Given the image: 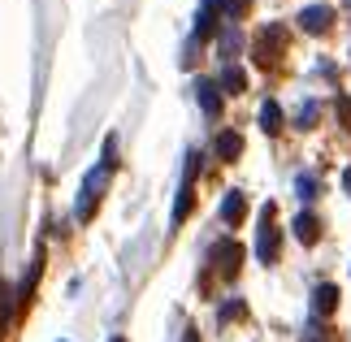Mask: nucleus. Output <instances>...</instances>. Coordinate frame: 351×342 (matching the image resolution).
Segmentation results:
<instances>
[{"label": "nucleus", "instance_id": "1", "mask_svg": "<svg viewBox=\"0 0 351 342\" xmlns=\"http://www.w3.org/2000/svg\"><path fill=\"white\" fill-rule=\"evenodd\" d=\"M278 247H282V234H278V221H274V204H265V212H261V239H256V256H261L265 265H274V260H278Z\"/></svg>", "mask_w": 351, "mask_h": 342}, {"label": "nucleus", "instance_id": "2", "mask_svg": "<svg viewBox=\"0 0 351 342\" xmlns=\"http://www.w3.org/2000/svg\"><path fill=\"white\" fill-rule=\"evenodd\" d=\"M208 260L217 265L221 278H234V273H239V260H243V247H239L234 239H217V243H213V252H208Z\"/></svg>", "mask_w": 351, "mask_h": 342}, {"label": "nucleus", "instance_id": "3", "mask_svg": "<svg viewBox=\"0 0 351 342\" xmlns=\"http://www.w3.org/2000/svg\"><path fill=\"white\" fill-rule=\"evenodd\" d=\"M282 48H287V31H282V26H269V31H261V39H256V61L274 65Z\"/></svg>", "mask_w": 351, "mask_h": 342}, {"label": "nucleus", "instance_id": "4", "mask_svg": "<svg viewBox=\"0 0 351 342\" xmlns=\"http://www.w3.org/2000/svg\"><path fill=\"white\" fill-rule=\"evenodd\" d=\"M195 165H199V156H186L182 191H178V204H173V225H182V221H186V208H191V195H195Z\"/></svg>", "mask_w": 351, "mask_h": 342}, {"label": "nucleus", "instance_id": "5", "mask_svg": "<svg viewBox=\"0 0 351 342\" xmlns=\"http://www.w3.org/2000/svg\"><path fill=\"white\" fill-rule=\"evenodd\" d=\"M330 22H334V9L330 5H308V9H300V26H304L308 35H326Z\"/></svg>", "mask_w": 351, "mask_h": 342}, {"label": "nucleus", "instance_id": "6", "mask_svg": "<svg viewBox=\"0 0 351 342\" xmlns=\"http://www.w3.org/2000/svg\"><path fill=\"white\" fill-rule=\"evenodd\" d=\"M339 286H334V282H321L317 286V291H313V312H317V317H330V312L334 308H339Z\"/></svg>", "mask_w": 351, "mask_h": 342}, {"label": "nucleus", "instance_id": "7", "mask_svg": "<svg viewBox=\"0 0 351 342\" xmlns=\"http://www.w3.org/2000/svg\"><path fill=\"white\" fill-rule=\"evenodd\" d=\"M291 230H295V239H300L304 247H313V243L321 239V221H317L313 212H300V217H295V225H291Z\"/></svg>", "mask_w": 351, "mask_h": 342}, {"label": "nucleus", "instance_id": "8", "mask_svg": "<svg viewBox=\"0 0 351 342\" xmlns=\"http://www.w3.org/2000/svg\"><path fill=\"white\" fill-rule=\"evenodd\" d=\"M243 217H247V199H243V191H226V199H221V221L239 225Z\"/></svg>", "mask_w": 351, "mask_h": 342}, {"label": "nucleus", "instance_id": "9", "mask_svg": "<svg viewBox=\"0 0 351 342\" xmlns=\"http://www.w3.org/2000/svg\"><path fill=\"white\" fill-rule=\"evenodd\" d=\"M195 100H199V108H204L208 117H217V113H221V95H217V83H204V78H199V83H195Z\"/></svg>", "mask_w": 351, "mask_h": 342}, {"label": "nucleus", "instance_id": "10", "mask_svg": "<svg viewBox=\"0 0 351 342\" xmlns=\"http://www.w3.org/2000/svg\"><path fill=\"white\" fill-rule=\"evenodd\" d=\"M213 152H217V160H234L239 152H243V139L234 130H226V134H217V143H213Z\"/></svg>", "mask_w": 351, "mask_h": 342}, {"label": "nucleus", "instance_id": "11", "mask_svg": "<svg viewBox=\"0 0 351 342\" xmlns=\"http://www.w3.org/2000/svg\"><path fill=\"white\" fill-rule=\"evenodd\" d=\"M243 87H247V74H243L239 65H226V70H221V91H230V95H239Z\"/></svg>", "mask_w": 351, "mask_h": 342}, {"label": "nucleus", "instance_id": "12", "mask_svg": "<svg viewBox=\"0 0 351 342\" xmlns=\"http://www.w3.org/2000/svg\"><path fill=\"white\" fill-rule=\"evenodd\" d=\"M261 130H265V134H278V130H282V108H278L274 100L261 108Z\"/></svg>", "mask_w": 351, "mask_h": 342}, {"label": "nucleus", "instance_id": "13", "mask_svg": "<svg viewBox=\"0 0 351 342\" xmlns=\"http://www.w3.org/2000/svg\"><path fill=\"white\" fill-rule=\"evenodd\" d=\"M317 113H321V108H317V100H308V104H300V113H295V126H313V121H317Z\"/></svg>", "mask_w": 351, "mask_h": 342}, {"label": "nucleus", "instance_id": "14", "mask_svg": "<svg viewBox=\"0 0 351 342\" xmlns=\"http://www.w3.org/2000/svg\"><path fill=\"white\" fill-rule=\"evenodd\" d=\"M213 31H217V13H208V9H204V13H199V22H195V35H199V39H208Z\"/></svg>", "mask_w": 351, "mask_h": 342}, {"label": "nucleus", "instance_id": "15", "mask_svg": "<svg viewBox=\"0 0 351 342\" xmlns=\"http://www.w3.org/2000/svg\"><path fill=\"white\" fill-rule=\"evenodd\" d=\"M295 191H300V199H313V191H317V178H313V173H308V178L300 173V178H295Z\"/></svg>", "mask_w": 351, "mask_h": 342}, {"label": "nucleus", "instance_id": "16", "mask_svg": "<svg viewBox=\"0 0 351 342\" xmlns=\"http://www.w3.org/2000/svg\"><path fill=\"white\" fill-rule=\"evenodd\" d=\"M339 113H343V121H347V130H351V100H347V95H343V100H339Z\"/></svg>", "mask_w": 351, "mask_h": 342}, {"label": "nucleus", "instance_id": "17", "mask_svg": "<svg viewBox=\"0 0 351 342\" xmlns=\"http://www.w3.org/2000/svg\"><path fill=\"white\" fill-rule=\"evenodd\" d=\"M182 342H199V330H186V338Z\"/></svg>", "mask_w": 351, "mask_h": 342}, {"label": "nucleus", "instance_id": "18", "mask_svg": "<svg viewBox=\"0 0 351 342\" xmlns=\"http://www.w3.org/2000/svg\"><path fill=\"white\" fill-rule=\"evenodd\" d=\"M343 186H347V195H351V169H347V173H343Z\"/></svg>", "mask_w": 351, "mask_h": 342}, {"label": "nucleus", "instance_id": "19", "mask_svg": "<svg viewBox=\"0 0 351 342\" xmlns=\"http://www.w3.org/2000/svg\"><path fill=\"white\" fill-rule=\"evenodd\" d=\"M113 342H121V338H113Z\"/></svg>", "mask_w": 351, "mask_h": 342}]
</instances>
